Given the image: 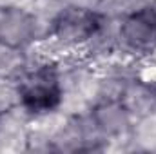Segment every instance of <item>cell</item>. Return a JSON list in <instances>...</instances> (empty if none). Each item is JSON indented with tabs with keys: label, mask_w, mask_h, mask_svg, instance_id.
Segmentation results:
<instances>
[{
	"label": "cell",
	"mask_w": 156,
	"mask_h": 154,
	"mask_svg": "<svg viewBox=\"0 0 156 154\" xmlns=\"http://www.w3.org/2000/svg\"><path fill=\"white\" fill-rule=\"evenodd\" d=\"M120 38L134 53H153L156 49V7L145 5L133 11L122 22Z\"/></svg>",
	"instance_id": "cell-3"
},
{
	"label": "cell",
	"mask_w": 156,
	"mask_h": 154,
	"mask_svg": "<svg viewBox=\"0 0 156 154\" xmlns=\"http://www.w3.org/2000/svg\"><path fill=\"white\" fill-rule=\"evenodd\" d=\"M37 35V20L20 7L0 5V44L7 47H26Z\"/></svg>",
	"instance_id": "cell-4"
},
{
	"label": "cell",
	"mask_w": 156,
	"mask_h": 154,
	"mask_svg": "<svg viewBox=\"0 0 156 154\" xmlns=\"http://www.w3.org/2000/svg\"><path fill=\"white\" fill-rule=\"evenodd\" d=\"M18 98L26 111L44 114L55 111L62 102V85L51 65H42L29 73L18 85Z\"/></svg>",
	"instance_id": "cell-1"
},
{
	"label": "cell",
	"mask_w": 156,
	"mask_h": 154,
	"mask_svg": "<svg viewBox=\"0 0 156 154\" xmlns=\"http://www.w3.org/2000/svg\"><path fill=\"white\" fill-rule=\"evenodd\" d=\"M102 27V16L87 7H66L62 9L53 24L51 35L64 44H82L93 38Z\"/></svg>",
	"instance_id": "cell-2"
}]
</instances>
